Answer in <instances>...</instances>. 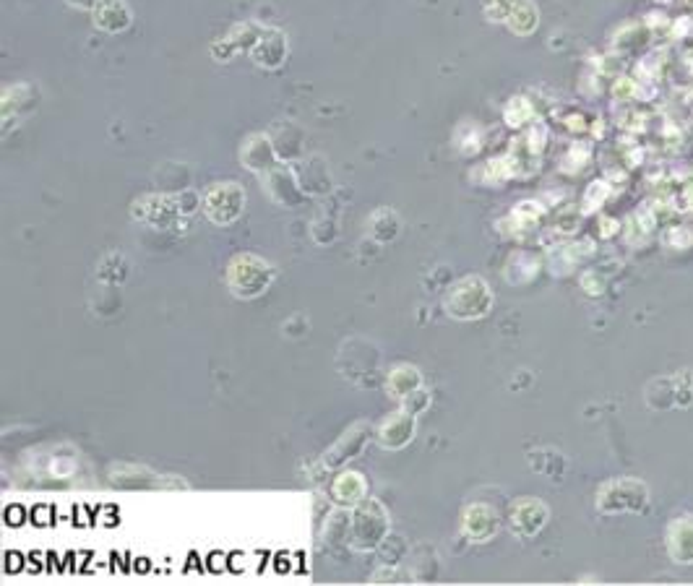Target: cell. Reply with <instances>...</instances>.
<instances>
[{"instance_id":"17","label":"cell","mask_w":693,"mask_h":586,"mask_svg":"<svg viewBox=\"0 0 693 586\" xmlns=\"http://www.w3.org/2000/svg\"><path fill=\"white\" fill-rule=\"evenodd\" d=\"M503 118H506V123H509L511 128H522L527 126L529 118H532V105H529V99L524 97H514L506 105V112H503Z\"/></svg>"},{"instance_id":"2","label":"cell","mask_w":693,"mask_h":586,"mask_svg":"<svg viewBox=\"0 0 693 586\" xmlns=\"http://www.w3.org/2000/svg\"><path fill=\"white\" fill-rule=\"evenodd\" d=\"M271 282H274V266L251 253H240L227 266V284L238 297L264 295Z\"/></svg>"},{"instance_id":"13","label":"cell","mask_w":693,"mask_h":586,"mask_svg":"<svg viewBox=\"0 0 693 586\" xmlns=\"http://www.w3.org/2000/svg\"><path fill=\"white\" fill-rule=\"evenodd\" d=\"M243 162L248 165V170H271V165H274V144H271L269 136H261V133H258V136L245 141Z\"/></svg>"},{"instance_id":"9","label":"cell","mask_w":693,"mask_h":586,"mask_svg":"<svg viewBox=\"0 0 693 586\" xmlns=\"http://www.w3.org/2000/svg\"><path fill=\"white\" fill-rule=\"evenodd\" d=\"M251 55L258 66H264V68L282 66L284 58H287V37H284V32H279V29H264L256 45H253Z\"/></svg>"},{"instance_id":"3","label":"cell","mask_w":693,"mask_h":586,"mask_svg":"<svg viewBox=\"0 0 693 586\" xmlns=\"http://www.w3.org/2000/svg\"><path fill=\"white\" fill-rule=\"evenodd\" d=\"M490 308H493V292H490L488 282L480 277H464L446 295V310L462 321L488 316Z\"/></svg>"},{"instance_id":"7","label":"cell","mask_w":693,"mask_h":586,"mask_svg":"<svg viewBox=\"0 0 693 586\" xmlns=\"http://www.w3.org/2000/svg\"><path fill=\"white\" fill-rule=\"evenodd\" d=\"M383 534H386V516H383L378 503H370L355 516V524H352V540L355 542L352 545H357L360 550H370L383 540Z\"/></svg>"},{"instance_id":"15","label":"cell","mask_w":693,"mask_h":586,"mask_svg":"<svg viewBox=\"0 0 693 586\" xmlns=\"http://www.w3.org/2000/svg\"><path fill=\"white\" fill-rule=\"evenodd\" d=\"M420 389V370L412 368V365H399V368L391 370L389 376V391L399 399L410 396L412 391Z\"/></svg>"},{"instance_id":"5","label":"cell","mask_w":693,"mask_h":586,"mask_svg":"<svg viewBox=\"0 0 693 586\" xmlns=\"http://www.w3.org/2000/svg\"><path fill=\"white\" fill-rule=\"evenodd\" d=\"M548 519L550 511L540 498H519L509 516L511 529L519 537H535V534H540L545 529V524H548Z\"/></svg>"},{"instance_id":"6","label":"cell","mask_w":693,"mask_h":586,"mask_svg":"<svg viewBox=\"0 0 693 586\" xmlns=\"http://www.w3.org/2000/svg\"><path fill=\"white\" fill-rule=\"evenodd\" d=\"M667 555L678 566H693V516H675L665 529Z\"/></svg>"},{"instance_id":"1","label":"cell","mask_w":693,"mask_h":586,"mask_svg":"<svg viewBox=\"0 0 693 586\" xmlns=\"http://www.w3.org/2000/svg\"><path fill=\"white\" fill-rule=\"evenodd\" d=\"M649 503H652V493H649L647 482H641L639 477H618L597 490V511L605 516L647 514Z\"/></svg>"},{"instance_id":"25","label":"cell","mask_w":693,"mask_h":586,"mask_svg":"<svg viewBox=\"0 0 693 586\" xmlns=\"http://www.w3.org/2000/svg\"><path fill=\"white\" fill-rule=\"evenodd\" d=\"M66 3H71L73 8H86V11H92L97 6V0H66Z\"/></svg>"},{"instance_id":"24","label":"cell","mask_w":693,"mask_h":586,"mask_svg":"<svg viewBox=\"0 0 693 586\" xmlns=\"http://www.w3.org/2000/svg\"><path fill=\"white\" fill-rule=\"evenodd\" d=\"M680 206H683V211L693 214V183H688L683 188V193H680Z\"/></svg>"},{"instance_id":"11","label":"cell","mask_w":693,"mask_h":586,"mask_svg":"<svg viewBox=\"0 0 693 586\" xmlns=\"http://www.w3.org/2000/svg\"><path fill=\"white\" fill-rule=\"evenodd\" d=\"M365 441H368V428H365V425H357V428L347 430L337 441V446L326 454V467H342V464H347L350 459H355V456L363 451Z\"/></svg>"},{"instance_id":"4","label":"cell","mask_w":693,"mask_h":586,"mask_svg":"<svg viewBox=\"0 0 693 586\" xmlns=\"http://www.w3.org/2000/svg\"><path fill=\"white\" fill-rule=\"evenodd\" d=\"M245 193L238 183H219L204 196L206 217L214 224H230L243 214Z\"/></svg>"},{"instance_id":"20","label":"cell","mask_w":693,"mask_h":586,"mask_svg":"<svg viewBox=\"0 0 693 586\" xmlns=\"http://www.w3.org/2000/svg\"><path fill=\"white\" fill-rule=\"evenodd\" d=\"M516 3H519V0H485V3H482V11H485V16H488L490 21H506L511 11H514Z\"/></svg>"},{"instance_id":"10","label":"cell","mask_w":693,"mask_h":586,"mask_svg":"<svg viewBox=\"0 0 693 586\" xmlns=\"http://www.w3.org/2000/svg\"><path fill=\"white\" fill-rule=\"evenodd\" d=\"M412 435H415V415L402 409L399 415L383 420V425L378 428V443L383 448H402L412 441Z\"/></svg>"},{"instance_id":"8","label":"cell","mask_w":693,"mask_h":586,"mask_svg":"<svg viewBox=\"0 0 693 586\" xmlns=\"http://www.w3.org/2000/svg\"><path fill=\"white\" fill-rule=\"evenodd\" d=\"M92 19L102 32L118 34L131 27L133 14L126 0H97V6L92 8Z\"/></svg>"},{"instance_id":"19","label":"cell","mask_w":693,"mask_h":586,"mask_svg":"<svg viewBox=\"0 0 693 586\" xmlns=\"http://www.w3.org/2000/svg\"><path fill=\"white\" fill-rule=\"evenodd\" d=\"M511 217H514V222L519 224V227H532V224L540 222L542 206L535 204V201H524V204L516 206Z\"/></svg>"},{"instance_id":"16","label":"cell","mask_w":693,"mask_h":586,"mask_svg":"<svg viewBox=\"0 0 693 586\" xmlns=\"http://www.w3.org/2000/svg\"><path fill=\"white\" fill-rule=\"evenodd\" d=\"M334 495H337V501L344 503V506H355V503L363 501V495H365L363 475L347 472V475L339 477L337 485H334Z\"/></svg>"},{"instance_id":"21","label":"cell","mask_w":693,"mask_h":586,"mask_svg":"<svg viewBox=\"0 0 693 586\" xmlns=\"http://www.w3.org/2000/svg\"><path fill=\"white\" fill-rule=\"evenodd\" d=\"M608 196H610L608 183H592L589 185L587 196H584V211H597L602 204H605V198Z\"/></svg>"},{"instance_id":"18","label":"cell","mask_w":693,"mask_h":586,"mask_svg":"<svg viewBox=\"0 0 693 586\" xmlns=\"http://www.w3.org/2000/svg\"><path fill=\"white\" fill-rule=\"evenodd\" d=\"M673 391H675V404L678 407H691L693 404V376L688 370H683L680 376L673 378Z\"/></svg>"},{"instance_id":"14","label":"cell","mask_w":693,"mask_h":586,"mask_svg":"<svg viewBox=\"0 0 693 586\" xmlns=\"http://www.w3.org/2000/svg\"><path fill=\"white\" fill-rule=\"evenodd\" d=\"M506 24H509V29L516 37H529V34H535L537 27H540V11H537L532 0H519L514 11L509 14V19H506Z\"/></svg>"},{"instance_id":"22","label":"cell","mask_w":693,"mask_h":586,"mask_svg":"<svg viewBox=\"0 0 693 586\" xmlns=\"http://www.w3.org/2000/svg\"><path fill=\"white\" fill-rule=\"evenodd\" d=\"M665 243L673 245L675 251H686L688 245L693 243V235L688 227H670V230L665 232Z\"/></svg>"},{"instance_id":"23","label":"cell","mask_w":693,"mask_h":586,"mask_svg":"<svg viewBox=\"0 0 693 586\" xmlns=\"http://www.w3.org/2000/svg\"><path fill=\"white\" fill-rule=\"evenodd\" d=\"M402 404H404V409L410 412V415H415V417H417V415H420V412H423V409H428L430 396L425 394V391L417 389V391H412L410 396H404Z\"/></svg>"},{"instance_id":"12","label":"cell","mask_w":693,"mask_h":586,"mask_svg":"<svg viewBox=\"0 0 693 586\" xmlns=\"http://www.w3.org/2000/svg\"><path fill=\"white\" fill-rule=\"evenodd\" d=\"M498 514H495L490 506H472L467 508V514H464V532L472 537V540H490V537H495V532H498Z\"/></svg>"}]
</instances>
